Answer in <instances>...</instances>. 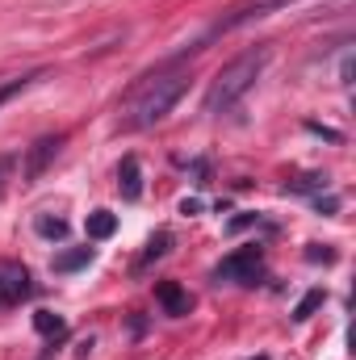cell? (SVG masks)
<instances>
[{
  "label": "cell",
  "mask_w": 356,
  "mask_h": 360,
  "mask_svg": "<svg viewBox=\"0 0 356 360\" xmlns=\"http://www.w3.org/2000/svg\"><path fill=\"white\" fill-rule=\"evenodd\" d=\"M268 63V46H256V51H248V55H239V59H231L214 80H210V89H205V101H201V109L210 113V117H222V113H231L248 92L256 89V80H260V72H265Z\"/></svg>",
  "instance_id": "cell-1"
},
{
  "label": "cell",
  "mask_w": 356,
  "mask_h": 360,
  "mask_svg": "<svg viewBox=\"0 0 356 360\" xmlns=\"http://www.w3.org/2000/svg\"><path fill=\"white\" fill-rule=\"evenodd\" d=\"M184 89H189V76H184V72H168V76L143 80L139 89L130 92V101H126L122 126H126V130H147V126L164 122V117L177 109V101L184 96Z\"/></svg>",
  "instance_id": "cell-2"
},
{
  "label": "cell",
  "mask_w": 356,
  "mask_h": 360,
  "mask_svg": "<svg viewBox=\"0 0 356 360\" xmlns=\"http://www.w3.org/2000/svg\"><path fill=\"white\" fill-rule=\"evenodd\" d=\"M260 269H265V252L260 248H239V252H231L218 269L210 272L218 285L222 281H235V285H256V276H260Z\"/></svg>",
  "instance_id": "cell-3"
},
{
  "label": "cell",
  "mask_w": 356,
  "mask_h": 360,
  "mask_svg": "<svg viewBox=\"0 0 356 360\" xmlns=\"http://www.w3.org/2000/svg\"><path fill=\"white\" fill-rule=\"evenodd\" d=\"M285 4H293V0H248V4H239V8H231L227 17H218V21L210 25V38H214V34H231V30L248 25V21H260L272 8H285Z\"/></svg>",
  "instance_id": "cell-4"
},
{
  "label": "cell",
  "mask_w": 356,
  "mask_h": 360,
  "mask_svg": "<svg viewBox=\"0 0 356 360\" xmlns=\"http://www.w3.org/2000/svg\"><path fill=\"white\" fill-rule=\"evenodd\" d=\"M34 293V281H30V269L17 264V260H0V302L17 306Z\"/></svg>",
  "instance_id": "cell-5"
},
{
  "label": "cell",
  "mask_w": 356,
  "mask_h": 360,
  "mask_svg": "<svg viewBox=\"0 0 356 360\" xmlns=\"http://www.w3.org/2000/svg\"><path fill=\"white\" fill-rule=\"evenodd\" d=\"M59 151H63V134H42L30 151H25V164H21V172L25 180H38L55 160H59Z\"/></svg>",
  "instance_id": "cell-6"
},
{
  "label": "cell",
  "mask_w": 356,
  "mask_h": 360,
  "mask_svg": "<svg viewBox=\"0 0 356 360\" xmlns=\"http://www.w3.org/2000/svg\"><path fill=\"white\" fill-rule=\"evenodd\" d=\"M155 302H160L164 314H172V319H184V314L193 310V297L180 289L177 281H160V285H155Z\"/></svg>",
  "instance_id": "cell-7"
},
{
  "label": "cell",
  "mask_w": 356,
  "mask_h": 360,
  "mask_svg": "<svg viewBox=\"0 0 356 360\" xmlns=\"http://www.w3.org/2000/svg\"><path fill=\"white\" fill-rule=\"evenodd\" d=\"M117 193H122L126 201H139V197H143V168H139L134 155H126L122 168H117Z\"/></svg>",
  "instance_id": "cell-8"
},
{
  "label": "cell",
  "mask_w": 356,
  "mask_h": 360,
  "mask_svg": "<svg viewBox=\"0 0 356 360\" xmlns=\"http://www.w3.org/2000/svg\"><path fill=\"white\" fill-rule=\"evenodd\" d=\"M84 226H89V239H109V235L117 231V214H109V210H92Z\"/></svg>",
  "instance_id": "cell-9"
},
{
  "label": "cell",
  "mask_w": 356,
  "mask_h": 360,
  "mask_svg": "<svg viewBox=\"0 0 356 360\" xmlns=\"http://www.w3.org/2000/svg\"><path fill=\"white\" fill-rule=\"evenodd\" d=\"M34 331L46 335V340H59V335H68V323H63L59 314H51V310H38V314H34Z\"/></svg>",
  "instance_id": "cell-10"
},
{
  "label": "cell",
  "mask_w": 356,
  "mask_h": 360,
  "mask_svg": "<svg viewBox=\"0 0 356 360\" xmlns=\"http://www.w3.org/2000/svg\"><path fill=\"white\" fill-rule=\"evenodd\" d=\"M92 264V248H76V252H63V256H55V272H76Z\"/></svg>",
  "instance_id": "cell-11"
},
{
  "label": "cell",
  "mask_w": 356,
  "mask_h": 360,
  "mask_svg": "<svg viewBox=\"0 0 356 360\" xmlns=\"http://www.w3.org/2000/svg\"><path fill=\"white\" fill-rule=\"evenodd\" d=\"M323 302H327V293H323V289H310V293H306V297L293 306V323H306V319H310V314H314Z\"/></svg>",
  "instance_id": "cell-12"
},
{
  "label": "cell",
  "mask_w": 356,
  "mask_h": 360,
  "mask_svg": "<svg viewBox=\"0 0 356 360\" xmlns=\"http://www.w3.org/2000/svg\"><path fill=\"white\" fill-rule=\"evenodd\" d=\"M34 231H38L42 239H63V235H68V222H63V218H51V214H42V218L34 222Z\"/></svg>",
  "instance_id": "cell-13"
},
{
  "label": "cell",
  "mask_w": 356,
  "mask_h": 360,
  "mask_svg": "<svg viewBox=\"0 0 356 360\" xmlns=\"http://www.w3.org/2000/svg\"><path fill=\"white\" fill-rule=\"evenodd\" d=\"M327 188V176H298L285 180V193H323Z\"/></svg>",
  "instance_id": "cell-14"
},
{
  "label": "cell",
  "mask_w": 356,
  "mask_h": 360,
  "mask_svg": "<svg viewBox=\"0 0 356 360\" xmlns=\"http://www.w3.org/2000/svg\"><path fill=\"white\" fill-rule=\"evenodd\" d=\"M34 80H42V72H30V76H17V80H8V84H0V105H4V101H13V96H17L21 89H30Z\"/></svg>",
  "instance_id": "cell-15"
},
{
  "label": "cell",
  "mask_w": 356,
  "mask_h": 360,
  "mask_svg": "<svg viewBox=\"0 0 356 360\" xmlns=\"http://www.w3.org/2000/svg\"><path fill=\"white\" fill-rule=\"evenodd\" d=\"M168 248H172V235H168V231L151 235V243H147V252H143V264H147V260H160V256H168Z\"/></svg>",
  "instance_id": "cell-16"
},
{
  "label": "cell",
  "mask_w": 356,
  "mask_h": 360,
  "mask_svg": "<svg viewBox=\"0 0 356 360\" xmlns=\"http://www.w3.org/2000/svg\"><path fill=\"white\" fill-rule=\"evenodd\" d=\"M306 260H310V264H319V260H323V264H336V252H331L327 243H323V248L310 243V248H306Z\"/></svg>",
  "instance_id": "cell-17"
},
{
  "label": "cell",
  "mask_w": 356,
  "mask_h": 360,
  "mask_svg": "<svg viewBox=\"0 0 356 360\" xmlns=\"http://www.w3.org/2000/svg\"><path fill=\"white\" fill-rule=\"evenodd\" d=\"M180 214H189V218L201 214V201H197V197H184V201H180Z\"/></svg>",
  "instance_id": "cell-18"
},
{
  "label": "cell",
  "mask_w": 356,
  "mask_h": 360,
  "mask_svg": "<svg viewBox=\"0 0 356 360\" xmlns=\"http://www.w3.org/2000/svg\"><path fill=\"white\" fill-rule=\"evenodd\" d=\"M252 222H260V214H243V218H235L231 231H243V226H252Z\"/></svg>",
  "instance_id": "cell-19"
},
{
  "label": "cell",
  "mask_w": 356,
  "mask_h": 360,
  "mask_svg": "<svg viewBox=\"0 0 356 360\" xmlns=\"http://www.w3.org/2000/svg\"><path fill=\"white\" fill-rule=\"evenodd\" d=\"M0 172H4V160H0Z\"/></svg>",
  "instance_id": "cell-20"
}]
</instances>
